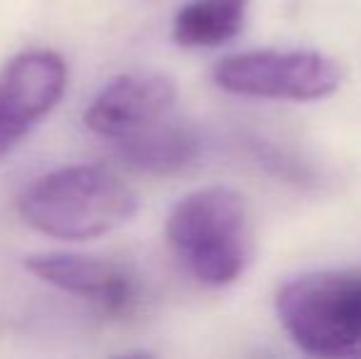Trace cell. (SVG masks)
<instances>
[{"label":"cell","mask_w":361,"mask_h":359,"mask_svg":"<svg viewBox=\"0 0 361 359\" xmlns=\"http://www.w3.org/2000/svg\"><path fill=\"white\" fill-rule=\"evenodd\" d=\"M138 200L104 165H67L39 175L18 197V214L30 229L59 241H89L123 226Z\"/></svg>","instance_id":"1"},{"label":"cell","mask_w":361,"mask_h":359,"mask_svg":"<svg viewBox=\"0 0 361 359\" xmlns=\"http://www.w3.org/2000/svg\"><path fill=\"white\" fill-rule=\"evenodd\" d=\"M172 251L200 283H236L253 261V226L246 200L231 187L212 185L187 192L165 221Z\"/></svg>","instance_id":"2"},{"label":"cell","mask_w":361,"mask_h":359,"mask_svg":"<svg viewBox=\"0 0 361 359\" xmlns=\"http://www.w3.org/2000/svg\"><path fill=\"white\" fill-rule=\"evenodd\" d=\"M276 312L295 347L312 357H361V269L314 271L288 281Z\"/></svg>","instance_id":"3"},{"label":"cell","mask_w":361,"mask_h":359,"mask_svg":"<svg viewBox=\"0 0 361 359\" xmlns=\"http://www.w3.org/2000/svg\"><path fill=\"white\" fill-rule=\"evenodd\" d=\"M219 89L248 99L319 101L342 87L337 59L314 49H248L214 64Z\"/></svg>","instance_id":"4"},{"label":"cell","mask_w":361,"mask_h":359,"mask_svg":"<svg viewBox=\"0 0 361 359\" xmlns=\"http://www.w3.org/2000/svg\"><path fill=\"white\" fill-rule=\"evenodd\" d=\"M67 64L52 49H27L0 69V163L62 101Z\"/></svg>","instance_id":"5"},{"label":"cell","mask_w":361,"mask_h":359,"mask_svg":"<svg viewBox=\"0 0 361 359\" xmlns=\"http://www.w3.org/2000/svg\"><path fill=\"white\" fill-rule=\"evenodd\" d=\"M25 269L39 281L96 305L106 317H126L140 298L138 278L111 259L69 251H44L25 259Z\"/></svg>","instance_id":"6"},{"label":"cell","mask_w":361,"mask_h":359,"mask_svg":"<svg viewBox=\"0 0 361 359\" xmlns=\"http://www.w3.org/2000/svg\"><path fill=\"white\" fill-rule=\"evenodd\" d=\"M177 101V87L165 74H121L91 99L84 123L111 143L167 118Z\"/></svg>","instance_id":"7"},{"label":"cell","mask_w":361,"mask_h":359,"mask_svg":"<svg viewBox=\"0 0 361 359\" xmlns=\"http://www.w3.org/2000/svg\"><path fill=\"white\" fill-rule=\"evenodd\" d=\"M114 145L126 165L147 175H175L200 155L197 133L180 121H170V116L116 140Z\"/></svg>","instance_id":"8"},{"label":"cell","mask_w":361,"mask_h":359,"mask_svg":"<svg viewBox=\"0 0 361 359\" xmlns=\"http://www.w3.org/2000/svg\"><path fill=\"white\" fill-rule=\"evenodd\" d=\"M251 0H190L172 20V39L185 49H214L241 35Z\"/></svg>","instance_id":"9"}]
</instances>
